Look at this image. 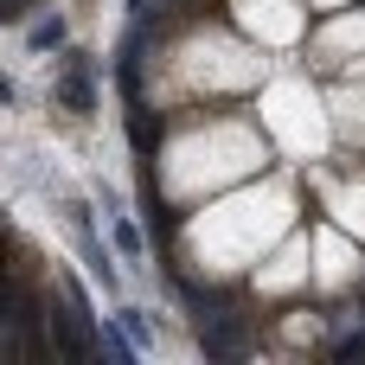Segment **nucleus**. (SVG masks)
<instances>
[{"label":"nucleus","instance_id":"obj_1","mask_svg":"<svg viewBox=\"0 0 365 365\" xmlns=\"http://www.w3.org/2000/svg\"><path fill=\"white\" fill-rule=\"evenodd\" d=\"M295 225H302L295 186L257 173V180H244L180 218V263L205 282H231V276H250Z\"/></svg>","mask_w":365,"mask_h":365},{"label":"nucleus","instance_id":"obj_2","mask_svg":"<svg viewBox=\"0 0 365 365\" xmlns=\"http://www.w3.org/2000/svg\"><path fill=\"white\" fill-rule=\"evenodd\" d=\"M269 128L257 115H199L186 128H173L154 154V192L173 212H192L244 180H257L269 167Z\"/></svg>","mask_w":365,"mask_h":365},{"label":"nucleus","instance_id":"obj_3","mask_svg":"<svg viewBox=\"0 0 365 365\" xmlns=\"http://www.w3.org/2000/svg\"><path fill=\"white\" fill-rule=\"evenodd\" d=\"M269 45H257L244 26L225 32V26H199L173 45L167 71L180 83V96H250L269 83Z\"/></svg>","mask_w":365,"mask_h":365},{"label":"nucleus","instance_id":"obj_4","mask_svg":"<svg viewBox=\"0 0 365 365\" xmlns=\"http://www.w3.org/2000/svg\"><path fill=\"white\" fill-rule=\"evenodd\" d=\"M257 122L269 128V141H276L295 167H321V160L334 154V141H340V128H334V103H327L302 71L263 83V96H257Z\"/></svg>","mask_w":365,"mask_h":365},{"label":"nucleus","instance_id":"obj_5","mask_svg":"<svg viewBox=\"0 0 365 365\" xmlns=\"http://www.w3.org/2000/svg\"><path fill=\"white\" fill-rule=\"evenodd\" d=\"M365 276V237H353L346 225H321L314 231V289L321 295H346V289H359Z\"/></svg>","mask_w":365,"mask_h":365},{"label":"nucleus","instance_id":"obj_6","mask_svg":"<svg viewBox=\"0 0 365 365\" xmlns=\"http://www.w3.org/2000/svg\"><path fill=\"white\" fill-rule=\"evenodd\" d=\"M308 282H314V237L295 225V231H289V237H282V244L250 269V289L276 302V295H295V289H308Z\"/></svg>","mask_w":365,"mask_h":365},{"label":"nucleus","instance_id":"obj_7","mask_svg":"<svg viewBox=\"0 0 365 365\" xmlns=\"http://www.w3.org/2000/svg\"><path fill=\"white\" fill-rule=\"evenodd\" d=\"M308 13V0H231V26H244L257 45H302Z\"/></svg>","mask_w":365,"mask_h":365},{"label":"nucleus","instance_id":"obj_8","mask_svg":"<svg viewBox=\"0 0 365 365\" xmlns=\"http://www.w3.org/2000/svg\"><path fill=\"white\" fill-rule=\"evenodd\" d=\"M308 64H321V71H346V64H359L365 58V6H340V13H327V26L308 38Z\"/></svg>","mask_w":365,"mask_h":365},{"label":"nucleus","instance_id":"obj_9","mask_svg":"<svg viewBox=\"0 0 365 365\" xmlns=\"http://www.w3.org/2000/svg\"><path fill=\"white\" fill-rule=\"evenodd\" d=\"M327 103H334V128H340V141L365 154V58H359V64H346V71L334 77Z\"/></svg>","mask_w":365,"mask_h":365},{"label":"nucleus","instance_id":"obj_10","mask_svg":"<svg viewBox=\"0 0 365 365\" xmlns=\"http://www.w3.org/2000/svg\"><path fill=\"white\" fill-rule=\"evenodd\" d=\"M321 205H327L334 225H346L353 237H365V167H359V173H346V180H334V186L321 192Z\"/></svg>","mask_w":365,"mask_h":365},{"label":"nucleus","instance_id":"obj_11","mask_svg":"<svg viewBox=\"0 0 365 365\" xmlns=\"http://www.w3.org/2000/svg\"><path fill=\"white\" fill-rule=\"evenodd\" d=\"M314 13H340V6H359V0H308Z\"/></svg>","mask_w":365,"mask_h":365}]
</instances>
